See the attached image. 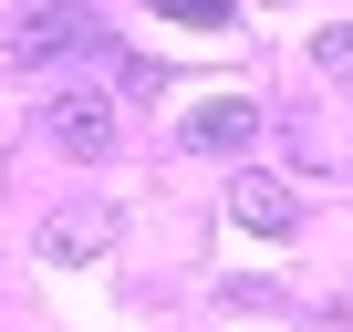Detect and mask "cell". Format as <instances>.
<instances>
[{
    "label": "cell",
    "instance_id": "1",
    "mask_svg": "<svg viewBox=\"0 0 353 332\" xmlns=\"http://www.w3.org/2000/svg\"><path fill=\"white\" fill-rule=\"evenodd\" d=\"M229 218H239L250 239H291V229H301V198L270 177V166H239V177H229Z\"/></svg>",
    "mask_w": 353,
    "mask_h": 332
},
{
    "label": "cell",
    "instance_id": "2",
    "mask_svg": "<svg viewBox=\"0 0 353 332\" xmlns=\"http://www.w3.org/2000/svg\"><path fill=\"white\" fill-rule=\"evenodd\" d=\"M42 125H52L63 156H104V145H114V104H104V94H52Z\"/></svg>",
    "mask_w": 353,
    "mask_h": 332
},
{
    "label": "cell",
    "instance_id": "3",
    "mask_svg": "<svg viewBox=\"0 0 353 332\" xmlns=\"http://www.w3.org/2000/svg\"><path fill=\"white\" fill-rule=\"evenodd\" d=\"M250 135H260V104H250V94H219V104L188 114V145H198V156H250Z\"/></svg>",
    "mask_w": 353,
    "mask_h": 332
},
{
    "label": "cell",
    "instance_id": "4",
    "mask_svg": "<svg viewBox=\"0 0 353 332\" xmlns=\"http://www.w3.org/2000/svg\"><path fill=\"white\" fill-rule=\"evenodd\" d=\"M73 42H94V21L73 11V0H52V11H32V21L11 32V63H52V52H73Z\"/></svg>",
    "mask_w": 353,
    "mask_h": 332
},
{
    "label": "cell",
    "instance_id": "5",
    "mask_svg": "<svg viewBox=\"0 0 353 332\" xmlns=\"http://www.w3.org/2000/svg\"><path fill=\"white\" fill-rule=\"evenodd\" d=\"M94 249H104V218H94V208H83V218H52V229H42V260H94Z\"/></svg>",
    "mask_w": 353,
    "mask_h": 332
},
{
    "label": "cell",
    "instance_id": "6",
    "mask_svg": "<svg viewBox=\"0 0 353 332\" xmlns=\"http://www.w3.org/2000/svg\"><path fill=\"white\" fill-rule=\"evenodd\" d=\"M312 73H332V83L353 73V21H332V32H312Z\"/></svg>",
    "mask_w": 353,
    "mask_h": 332
},
{
    "label": "cell",
    "instance_id": "7",
    "mask_svg": "<svg viewBox=\"0 0 353 332\" xmlns=\"http://www.w3.org/2000/svg\"><path fill=\"white\" fill-rule=\"evenodd\" d=\"M166 11H176V21H198V32H219V21L239 11V0H166Z\"/></svg>",
    "mask_w": 353,
    "mask_h": 332
}]
</instances>
